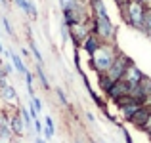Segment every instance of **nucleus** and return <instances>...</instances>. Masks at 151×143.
Wrapping results in <instances>:
<instances>
[{
	"label": "nucleus",
	"mask_w": 151,
	"mask_h": 143,
	"mask_svg": "<svg viewBox=\"0 0 151 143\" xmlns=\"http://www.w3.org/2000/svg\"><path fill=\"white\" fill-rule=\"evenodd\" d=\"M55 95H58V99L61 101V105H63V107H69V101H67V95H65V92H63L61 88H55Z\"/></svg>",
	"instance_id": "obj_20"
},
{
	"label": "nucleus",
	"mask_w": 151,
	"mask_h": 143,
	"mask_svg": "<svg viewBox=\"0 0 151 143\" xmlns=\"http://www.w3.org/2000/svg\"><path fill=\"white\" fill-rule=\"evenodd\" d=\"M29 50H31V54H33V57L37 59L38 65H42V63H44V59H42V54H40V50H38V46H37V42H35L33 36L29 38Z\"/></svg>",
	"instance_id": "obj_16"
},
{
	"label": "nucleus",
	"mask_w": 151,
	"mask_h": 143,
	"mask_svg": "<svg viewBox=\"0 0 151 143\" xmlns=\"http://www.w3.org/2000/svg\"><path fill=\"white\" fill-rule=\"evenodd\" d=\"M144 77H145V74L140 71V67H138L136 63H132V61L128 63V67H126L124 73H122V80H126L128 84H132V86H136Z\"/></svg>",
	"instance_id": "obj_7"
},
{
	"label": "nucleus",
	"mask_w": 151,
	"mask_h": 143,
	"mask_svg": "<svg viewBox=\"0 0 151 143\" xmlns=\"http://www.w3.org/2000/svg\"><path fill=\"white\" fill-rule=\"evenodd\" d=\"M140 107H142V101L134 99V101L126 103V105H121V107H117V109H119V114L122 117V120H126V122H128V120H130V117H132V114L136 113V111L140 109Z\"/></svg>",
	"instance_id": "obj_11"
},
{
	"label": "nucleus",
	"mask_w": 151,
	"mask_h": 143,
	"mask_svg": "<svg viewBox=\"0 0 151 143\" xmlns=\"http://www.w3.org/2000/svg\"><path fill=\"white\" fill-rule=\"evenodd\" d=\"M10 128H12V132H14V136H17V137H21L23 132H25V124H23V120H21L17 111H12L10 113Z\"/></svg>",
	"instance_id": "obj_12"
},
{
	"label": "nucleus",
	"mask_w": 151,
	"mask_h": 143,
	"mask_svg": "<svg viewBox=\"0 0 151 143\" xmlns=\"http://www.w3.org/2000/svg\"><path fill=\"white\" fill-rule=\"evenodd\" d=\"M44 126H48V128L55 130V126H54V118H52V117H46V118H44Z\"/></svg>",
	"instance_id": "obj_24"
},
{
	"label": "nucleus",
	"mask_w": 151,
	"mask_h": 143,
	"mask_svg": "<svg viewBox=\"0 0 151 143\" xmlns=\"http://www.w3.org/2000/svg\"><path fill=\"white\" fill-rule=\"evenodd\" d=\"M4 65V71H6V74L10 77V74H14L15 73V69H14V65H10V63H2Z\"/></svg>",
	"instance_id": "obj_23"
},
{
	"label": "nucleus",
	"mask_w": 151,
	"mask_h": 143,
	"mask_svg": "<svg viewBox=\"0 0 151 143\" xmlns=\"http://www.w3.org/2000/svg\"><path fill=\"white\" fill-rule=\"evenodd\" d=\"M88 143H96V141H94V139H92V137H88Z\"/></svg>",
	"instance_id": "obj_30"
},
{
	"label": "nucleus",
	"mask_w": 151,
	"mask_h": 143,
	"mask_svg": "<svg viewBox=\"0 0 151 143\" xmlns=\"http://www.w3.org/2000/svg\"><path fill=\"white\" fill-rule=\"evenodd\" d=\"M149 113L151 111L147 109L145 105H142L140 109L136 111V113L130 117V120H128V124H132V126H136V128H140V130H144V126H145V122H147V118H149Z\"/></svg>",
	"instance_id": "obj_9"
},
{
	"label": "nucleus",
	"mask_w": 151,
	"mask_h": 143,
	"mask_svg": "<svg viewBox=\"0 0 151 143\" xmlns=\"http://www.w3.org/2000/svg\"><path fill=\"white\" fill-rule=\"evenodd\" d=\"M31 105H33V107H35V109H37V111H38V114H40V113H42V107H44V103H42V101H40V99H38V97H37V95H33V97H31Z\"/></svg>",
	"instance_id": "obj_21"
},
{
	"label": "nucleus",
	"mask_w": 151,
	"mask_h": 143,
	"mask_svg": "<svg viewBox=\"0 0 151 143\" xmlns=\"http://www.w3.org/2000/svg\"><path fill=\"white\" fill-rule=\"evenodd\" d=\"M117 54H119V48H117L115 42H101L100 48L88 55L90 57V67H92L98 74L105 73V71L111 67V63H113V59H115Z\"/></svg>",
	"instance_id": "obj_1"
},
{
	"label": "nucleus",
	"mask_w": 151,
	"mask_h": 143,
	"mask_svg": "<svg viewBox=\"0 0 151 143\" xmlns=\"http://www.w3.org/2000/svg\"><path fill=\"white\" fill-rule=\"evenodd\" d=\"M0 143H2V141H0Z\"/></svg>",
	"instance_id": "obj_32"
},
{
	"label": "nucleus",
	"mask_w": 151,
	"mask_h": 143,
	"mask_svg": "<svg viewBox=\"0 0 151 143\" xmlns=\"http://www.w3.org/2000/svg\"><path fill=\"white\" fill-rule=\"evenodd\" d=\"M17 113H19V117H21V120H23V124H25V128L29 130L31 126H33V117H31L29 109H27L25 105H17Z\"/></svg>",
	"instance_id": "obj_14"
},
{
	"label": "nucleus",
	"mask_w": 151,
	"mask_h": 143,
	"mask_svg": "<svg viewBox=\"0 0 151 143\" xmlns=\"http://www.w3.org/2000/svg\"><path fill=\"white\" fill-rule=\"evenodd\" d=\"M35 143H46V139L42 136H37V139H35Z\"/></svg>",
	"instance_id": "obj_28"
},
{
	"label": "nucleus",
	"mask_w": 151,
	"mask_h": 143,
	"mask_svg": "<svg viewBox=\"0 0 151 143\" xmlns=\"http://www.w3.org/2000/svg\"><path fill=\"white\" fill-rule=\"evenodd\" d=\"M90 33H94V17H88L86 21H81V23H73L69 27V38L75 42V46H81V42Z\"/></svg>",
	"instance_id": "obj_4"
},
{
	"label": "nucleus",
	"mask_w": 151,
	"mask_h": 143,
	"mask_svg": "<svg viewBox=\"0 0 151 143\" xmlns=\"http://www.w3.org/2000/svg\"><path fill=\"white\" fill-rule=\"evenodd\" d=\"M101 42H103V40H101L100 36H98L96 33H90L88 36H86L84 40L81 42V46H78V48H82V50H84L86 54L90 55V54H92V51H96L98 48H100V44H101Z\"/></svg>",
	"instance_id": "obj_10"
},
{
	"label": "nucleus",
	"mask_w": 151,
	"mask_h": 143,
	"mask_svg": "<svg viewBox=\"0 0 151 143\" xmlns=\"http://www.w3.org/2000/svg\"><path fill=\"white\" fill-rule=\"evenodd\" d=\"M130 61H132V59H130L126 54H122V51L119 50V54L115 55V59H113V63H111V67L105 71V73H101V74H105L109 80L117 82L119 78H122V73H124V69L128 67Z\"/></svg>",
	"instance_id": "obj_5"
},
{
	"label": "nucleus",
	"mask_w": 151,
	"mask_h": 143,
	"mask_svg": "<svg viewBox=\"0 0 151 143\" xmlns=\"http://www.w3.org/2000/svg\"><path fill=\"white\" fill-rule=\"evenodd\" d=\"M0 97L4 99V103L6 105H12V107H17L19 105V97H17V92H15V88L8 82V84L0 86Z\"/></svg>",
	"instance_id": "obj_8"
},
{
	"label": "nucleus",
	"mask_w": 151,
	"mask_h": 143,
	"mask_svg": "<svg viewBox=\"0 0 151 143\" xmlns=\"http://www.w3.org/2000/svg\"><path fill=\"white\" fill-rule=\"evenodd\" d=\"M98 86H100L101 94H107V92H109V88L113 86V80H109L105 74H98Z\"/></svg>",
	"instance_id": "obj_17"
},
{
	"label": "nucleus",
	"mask_w": 151,
	"mask_h": 143,
	"mask_svg": "<svg viewBox=\"0 0 151 143\" xmlns=\"http://www.w3.org/2000/svg\"><path fill=\"white\" fill-rule=\"evenodd\" d=\"M0 21H2V27H4V31H6V33L10 34V36H14V27L10 25V19H8L6 15H2V17H0Z\"/></svg>",
	"instance_id": "obj_19"
},
{
	"label": "nucleus",
	"mask_w": 151,
	"mask_h": 143,
	"mask_svg": "<svg viewBox=\"0 0 151 143\" xmlns=\"http://www.w3.org/2000/svg\"><path fill=\"white\" fill-rule=\"evenodd\" d=\"M86 118H88V122H96V117L92 113H86Z\"/></svg>",
	"instance_id": "obj_27"
},
{
	"label": "nucleus",
	"mask_w": 151,
	"mask_h": 143,
	"mask_svg": "<svg viewBox=\"0 0 151 143\" xmlns=\"http://www.w3.org/2000/svg\"><path fill=\"white\" fill-rule=\"evenodd\" d=\"M33 128H35V132H37V136H42V122H40V118H33Z\"/></svg>",
	"instance_id": "obj_22"
},
{
	"label": "nucleus",
	"mask_w": 151,
	"mask_h": 143,
	"mask_svg": "<svg viewBox=\"0 0 151 143\" xmlns=\"http://www.w3.org/2000/svg\"><path fill=\"white\" fill-rule=\"evenodd\" d=\"M4 51H6V50H4V46H2V40H0V55H2Z\"/></svg>",
	"instance_id": "obj_29"
},
{
	"label": "nucleus",
	"mask_w": 151,
	"mask_h": 143,
	"mask_svg": "<svg viewBox=\"0 0 151 143\" xmlns=\"http://www.w3.org/2000/svg\"><path fill=\"white\" fill-rule=\"evenodd\" d=\"M75 143H82V141H81V139H75Z\"/></svg>",
	"instance_id": "obj_31"
},
{
	"label": "nucleus",
	"mask_w": 151,
	"mask_h": 143,
	"mask_svg": "<svg viewBox=\"0 0 151 143\" xmlns=\"http://www.w3.org/2000/svg\"><path fill=\"white\" fill-rule=\"evenodd\" d=\"M94 33H96L103 42H115L117 40V27L111 21L109 15L94 17Z\"/></svg>",
	"instance_id": "obj_3"
},
{
	"label": "nucleus",
	"mask_w": 151,
	"mask_h": 143,
	"mask_svg": "<svg viewBox=\"0 0 151 143\" xmlns=\"http://www.w3.org/2000/svg\"><path fill=\"white\" fill-rule=\"evenodd\" d=\"M4 55H8V57L12 59V65H14V69H15V73H19V74H25L27 71V65H25V61H23V57L21 55H17V54H14V51H4Z\"/></svg>",
	"instance_id": "obj_13"
},
{
	"label": "nucleus",
	"mask_w": 151,
	"mask_h": 143,
	"mask_svg": "<svg viewBox=\"0 0 151 143\" xmlns=\"http://www.w3.org/2000/svg\"><path fill=\"white\" fill-rule=\"evenodd\" d=\"M21 57L29 59V57H31V50H27V48H21Z\"/></svg>",
	"instance_id": "obj_26"
},
{
	"label": "nucleus",
	"mask_w": 151,
	"mask_h": 143,
	"mask_svg": "<svg viewBox=\"0 0 151 143\" xmlns=\"http://www.w3.org/2000/svg\"><path fill=\"white\" fill-rule=\"evenodd\" d=\"M142 33L145 34V36L151 38V6H147V10H145V15H144V21H142Z\"/></svg>",
	"instance_id": "obj_15"
},
{
	"label": "nucleus",
	"mask_w": 151,
	"mask_h": 143,
	"mask_svg": "<svg viewBox=\"0 0 151 143\" xmlns=\"http://www.w3.org/2000/svg\"><path fill=\"white\" fill-rule=\"evenodd\" d=\"M113 2H115V4H117V8H119V10H122V8H124V6H126V4H128V2H130V0H113Z\"/></svg>",
	"instance_id": "obj_25"
},
{
	"label": "nucleus",
	"mask_w": 151,
	"mask_h": 143,
	"mask_svg": "<svg viewBox=\"0 0 151 143\" xmlns=\"http://www.w3.org/2000/svg\"><path fill=\"white\" fill-rule=\"evenodd\" d=\"M37 78L40 80L42 88H44V90H50V82H48V77H46V73H44V69H42V65H38V63H37Z\"/></svg>",
	"instance_id": "obj_18"
},
{
	"label": "nucleus",
	"mask_w": 151,
	"mask_h": 143,
	"mask_svg": "<svg viewBox=\"0 0 151 143\" xmlns=\"http://www.w3.org/2000/svg\"><path fill=\"white\" fill-rule=\"evenodd\" d=\"M145 10H147V6H145L142 0H130V2L121 10V15L132 29L140 31L142 29V21H144V15H145Z\"/></svg>",
	"instance_id": "obj_2"
},
{
	"label": "nucleus",
	"mask_w": 151,
	"mask_h": 143,
	"mask_svg": "<svg viewBox=\"0 0 151 143\" xmlns=\"http://www.w3.org/2000/svg\"><path fill=\"white\" fill-rule=\"evenodd\" d=\"M132 88H134L132 84H128V82H126V80H122V78H119L117 82H113V86L109 88V92H107L105 95L111 99V101H115V99L122 97V95H130Z\"/></svg>",
	"instance_id": "obj_6"
}]
</instances>
